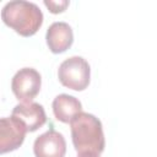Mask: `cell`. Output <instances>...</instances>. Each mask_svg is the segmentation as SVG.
<instances>
[{
    "mask_svg": "<svg viewBox=\"0 0 157 157\" xmlns=\"http://www.w3.org/2000/svg\"><path fill=\"white\" fill-rule=\"evenodd\" d=\"M71 139L78 155H97L104 150V134L102 123L90 113H78L70 121Z\"/></svg>",
    "mask_w": 157,
    "mask_h": 157,
    "instance_id": "1",
    "label": "cell"
},
{
    "mask_svg": "<svg viewBox=\"0 0 157 157\" xmlns=\"http://www.w3.org/2000/svg\"><path fill=\"white\" fill-rule=\"evenodd\" d=\"M1 20L18 34L29 37L37 33L43 23V13L34 2L13 0L2 7Z\"/></svg>",
    "mask_w": 157,
    "mask_h": 157,
    "instance_id": "2",
    "label": "cell"
},
{
    "mask_svg": "<svg viewBox=\"0 0 157 157\" xmlns=\"http://www.w3.org/2000/svg\"><path fill=\"white\" fill-rule=\"evenodd\" d=\"M58 76L65 87L75 91H82L90 83L91 69L83 58L71 56L60 64Z\"/></svg>",
    "mask_w": 157,
    "mask_h": 157,
    "instance_id": "3",
    "label": "cell"
},
{
    "mask_svg": "<svg viewBox=\"0 0 157 157\" xmlns=\"http://www.w3.org/2000/svg\"><path fill=\"white\" fill-rule=\"evenodd\" d=\"M40 75L36 69H20L12 77L11 88L15 97L22 103L32 102V99L40 91Z\"/></svg>",
    "mask_w": 157,
    "mask_h": 157,
    "instance_id": "4",
    "label": "cell"
},
{
    "mask_svg": "<svg viewBox=\"0 0 157 157\" xmlns=\"http://www.w3.org/2000/svg\"><path fill=\"white\" fill-rule=\"evenodd\" d=\"M11 118L18 121L27 132L38 130L47 121L44 108L39 103H34V102L17 104L12 109Z\"/></svg>",
    "mask_w": 157,
    "mask_h": 157,
    "instance_id": "5",
    "label": "cell"
},
{
    "mask_svg": "<svg viewBox=\"0 0 157 157\" xmlns=\"http://www.w3.org/2000/svg\"><path fill=\"white\" fill-rule=\"evenodd\" d=\"M33 152L36 157H64L66 152L65 139L60 132L50 128L34 140Z\"/></svg>",
    "mask_w": 157,
    "mask_h": 157,
    "instance_id": "6",
    "label": "cell"
},
{
    "mask_svg": "<svg viewBox=\"0 0 157 157\" xmlns=\"http://www.w3.org/2000/svg\"><path fill=\"white\" fill-rule=\"evenodd\" d=\"M25 128L10 118H0V155L17 150L25 141Z\"/></svg>",
    "mask_w": 157,
    "mask_h": 157,
    "instance_id": "7",
    "label": "cell"
},
{
    "mask_svg": "<svg viewBox=\"0 0 157 157\" xmlns=\"http://www.w3.org/2000/svg\"><path fill=\"white\" fill-rule=\"evenodd\" d=\"M47 44L49 49L55 53H63L69 49L74 42V33L66 22H54L47 31Z\"/></svg>",
    "mask_w": 157,
    "mask_h": 157,
    "instance_id": "8",
    "label": "cell"
},
{
    "mask_svg": "<svg viewBox=\"0 0 157 157\" xmlns=\"http://www.w3.org/2000/svg\"><path fill=\"white\" fill-rule=\"evenodd\" d=\"M52 107L55 118L63 123H70L72 118L82 110L81 102L76 97L65 93L56 96L53 101Z\"/></svg>",
    "mask_w": 157,
    "mask_h": 157,
    "instance_id": "9",
    "label": "cell"
},
{
    "mask_svg": "<svg viewBox=\"0 0 157 157\" xmlns=\"http://www.w3.org/2000/svg\"><path fill=\"white\" fill-rule=\"evenodd\" d=\"M44 5L49 9L50 12L59 13V12H63L69 6V1H66V0H61V1H50V0L48 1V0H45Z\"/></svg>",
    "mask_w": 157,
    "mask_h": 157,
    "instance_id": "10",
    "label": "cell"
},
{
    "mask_svg": "<svg viewBox=\"0 0 157 157\" xmlns=\"http://www.w3.org/2000/svg\"><path fill=\"white\" fill-rule=\"evenodd\" d=\"M78 157H99L97 155H78Z\"/></svg>",
    "mask_w": 157,
    "mask_h": 157,
    "instance_id": "11",
    "label": "cell"
}]
</instances>
